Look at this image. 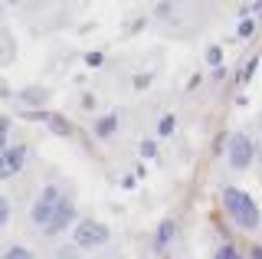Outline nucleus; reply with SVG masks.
Wrapping results in <instances>:
<instances>
[{"mask_svg":"<svg viewBox=\"0 0 262 259\" xmlns=\"http://www.w3.org/2000/svg\"><path fill=\"white\" fill-rule=\"evenodd\" d=\"M226 158H229V167H236V171H246V167L252 164V158H256V148H252V138L246 132H233L226 138Z\"/></svg>","mask_w":262,"mask_h":259,"instance_id":"3","label":"nucleus"},{"mask_svg":"<svg viewBox=\"0 0 262 259\" xmlns=\"http://www.w3.org/2000/svg\"><path fill=\"white\" fill-rule=\"evenodd\" d=\"M207 62H210L213 69L223 66V50H220V46H210V50H207Z\"/></svg>","mask_w":262,"mask_h":259,"instance_id":"15","label":"nucleus"},{"mask_svg":"<svg viewBox=\"0 0 262 259\" xmlns=\"http://www.w3.org/2000/svg\"><path fill=\"white\" fill-rule=\"evenodd\" d=\"M23 99H27L30 105H39V102L46 99V92H43V89H27V92H23Z\"/></svg>","mask_w":262,"mask_h":259,"instance_id":"16","label":"nucleus"},{"mask_svg":"<svg viewBox=\"0 0 262 259\" xmlns=\"http://www.w3.org/2000/svg\"><path fill=\"white\" fill-rule=\"evenodd\" d=\"M0 259H33V249H27V246H10V249H4V253H0Z\"/></svg>","mask_w":262,"mask_h":259,"instance_id":"10","label":"nucleus"},{"mask_svg":"<svg viewBox=\"0 0 262 259\" xmlns=\"http://www.w3.org/2000/svg\"><path fill=\"white\" fill-rule=\"evenodd\" d=\"M72 220H76V207H72V200H59V207H56V213L49 217V223L43 226L46 236H59V233L66 230V226H72Z\"/></svg>","mask_w":262,"mask_h":259,"instance_id":"6","label":"nucleus"},{"mask_svg":"<svg viewBox=\"0 0 262 259\" xmlns=\"http://www.w3.org/2000/svg\"><path fill=\"white\" fill-rule=\"evenodd\" d=\"M151 85V72H141V76L135 79V89H147Z\"/></svg>","mask_w":262,"mask_h":259,"instance_id":"21","label":"nucleus"},{"mask_svg":"<svg viewBox=\"0 0 262 259\" xmlns=\"http://www.w3.org/2000/svg\"><path fill=\"white\" fill-rule=\"evenodd\" d=\"M174 236H177V220H161L158 223V233H154V253H164V249L174 243Z\"/></svg>","mask_w":262,"mask_h":259,"instance_id":"7","label":"nucleus"},{"mask_svg":"<svg viewBox=\"0 0 262 259\" xmlns=\"http://www.w3.org/2000/svg\"><path fill=\"white\" fill-rule=\"evenodd\" d=\"M141 158H158V144H154L151 138L141 141Z\"/></svg>","mask_w":262,"mask_h":259,"instance_id":"19","label":"nucleus"},{"mask_svg":"<svg viewBox=\"0 0 262 259\" xmlns=\"http://www.w3.org/2000/svg\"><path fill=\"white\" fill-rule=\"evenodd\" d=\"M95 105H98L95 95H82V109H95Z\"/></svg>","mask_w":262,"mask_h":259,"instance_id":"22","label":"nucleus"},{"mask_svg":"<svg viewBox=\"0 0 262 259\" xmlns=\"http://www.w3.org/2000/svg\"><path fill=\"white\" fill-rule=\"evenodd\" d=\"M59 190L49 184V187H43V193L36 197V204H33V210H30V217H33V223H39V226H46L49 223V217L56 213V207H59Z\"/></svg>","mask_w":262,"mask_h":259,"instance_id":"5","label":"nucleus"},{"mask_svg":"<svg viewBox=\"0 0 262 259\" xmlns=\"http://www.w3.org/2000/svg\"><path fill=\"white\" fill-rule=\"evenodd\" d=\"M115 132H118V115H112V112L95 121V138H112Z\"/></svg>","mask_w":262,"mask_h":259,"instance_id":"8","label":"nucleus"},{"mask_svg":"<svg viewBox=\"0 0 262 259\" xmlns=\"http://www.w3.org/2000/svg\"><path fill=\"white\" fill-rule=\"evenodd\" d=\"M121 187L131 190V187H135V177H131V174H128V177H121Z\"/></svg>","mask_w":262,"mask_h":259,"instance_id":"24","label":"nucleus"},{"mask_svg":"<svg viewBox=\"0 0 262 259\" xmlns=\"http://www.w3.org/2000/svg\"><path fill=\"white\" fill-rule=\"evenodd\" d=\"M259 125H262V115H259Z\"/></svg>","mask_w":262,"mask_h":259,"instance_id":"27","label":"nucleus"},{"mask_svg":"<svg viewBox=\"0 0 262 259\" xmlns=\"http://www.w3.org/2000/svg\"><path fill=\"white\" fill-rule=\"evenodd\" d=\"M108 226L98 223V220H79L72 226V243H76L79 249H95V246H105L108 243Z\"/></svg>","mask_w":262,"mask_h":259,"instance_id":"2","label":"nucleus"},{"mask_svg":"<svg viewBox=\"0 0 262 259\" xmlns=\"http://www.w3.org/2000/svg\"><path fill=\"white\" fill-rule=\"evenodd\" d=\"M256 13H259V20H262V4H259V7H256Z\"/></svg>","mask_w":262,"mask_h":259,"instance_id":"25","label":"nucleus"},{"mask_svg":"<svg viewBox=\"0 0 262 259\" xmlns=\"http://www.w3.org/2000/svg\"><path fill=\"white\" fill-rule=\"evenodd\" d=\"M223 210L229 213V220H233L236 226H243V230H256V226L262 223L256 200H252L246 190H239V187H223Z\"/></svg>","mask_w":262,"mask_h":259,"instance_id":"1","label":"nucleus"},{"mask_svg":"<svg viewBox=\"0 0 262 259\" xmlns=\"http://www.w3.org/2000/svg\"><path fill=\"white\" fill-rule=\"evenodd\" d=\"M30 158V148L27 144H10V148L0 155V181H10L23 171V164H27Z\"/></svg>","mask_w":262,"mask_h":259,"instance_id":"4","label":"nucleus"},{"mask_svg":"<svg viewBox=\"0 0 262 259\" xmlns=\"http://www.w3.org/2000/svg\"><path fill=\"white\" fill-rule=\"evenodd\" d=\"M256 69H259V56H252V59L246 62V69H243L239 82H243V85H249V82H252V76H256Z\"/></svg>","mask_w":262,"mask_h":259,"instance_id":"12","label":"nucleus"},{"mask_svg":"<svg viewBox=\"0 0 262 259\" xmlns=\"http://www.w3.org/2000/svg\"><path fill=\"white\" fill-rule=\"evenodd\" d=\"M85 62L95 69V66H102V62H105V56H102V53H89V56H85Z\"/></svg>","mask_w":262,"mask_h":259,"instance_id":"20","label":"nucleus"},{"mask_svg":"<svg viewBox=\"0 0 262 259\" xmlns=\"http://www.w3.org/2000/svg\"><path fill=\"white\" fill-rule=\"evenodd\" d=\"M174 128H177V118H174V115H164V118L158 121V135H161V138L174 135Z\"/></svg>","mask_w":262,"mask_h":259,"instance_id":"11","label":"nucleus"},{"mask_svg":"<svg viewBox=\"0 0 262 259\" xmlns=\"http://www.w3.org/2000/svg\"><path fill=\"white\" fill-rule=\"evenodd\" d=\"M7 135H10V118L0 115V155L7 151Z\"/></svg>","mask_w":262,"mask_h":259,"instance_id":"14","label":"nucleus"},{"mask_svg":"<svg viewBox=\"0 0 262 259\" xmlns=\"http://www.w3.org/2000/svg\"><path fill=\"white\" fill-rule=\"evenodd\" d=\"M216 259H243V256L236 253V246H229V243H226V246L216 249Z\"/></svg>","mask_w":262,"mask_h":259,"instance_id":"18","label":"nucleus"},{"mask_svg":"<svg viewBox=\"0 0 262 259\" xmlns=\"http://www.w3.org/2000/svg\"><path fill=\"white\" fill-rule=\"evenodd\" d=\"M256 23H259V20H249V17H246V20L239 23V30H236V36H239V39H249L252 33H256Z\"/></svg>","mask_w":262,"mask_h":259,"instance_id":"13","label":"nucleus"},{"mask_svg":"<svg viewBox=\"0 0 262 259\" xmlns=\"http://www.w3.org/2000/svg\"><path fill=\"white\" fill-rule=\"evenodd\" d=\"M252 4H256V7H259V4H262V0H252Z\"/></svg>","mask_w":262,"mask_h":259,"instance_id":"26","label":"nucleus"},{"mask_svg":"<svg viewBox=\"0 0 262 259\" xmlns=\"http://www.w3.org/2000/svg\"><path fill=\"white\" fill-rule=\"evenodd\" d=\"M7 223H10V200L0 197V230H4Z\"/></svg>","mask_w":262,"mask_h":259,"instance_id":"17","label":"nucleus"},{"mask_svg":"<svg viewBox=\"0 0 262 259\" xmlns=\"http://www.w3.org/2000/svg\"><path fill=\"white\" fill-rule=\"evenodd\" d=\"M46 125L53 128L59 138H69L72 135V125H69V118H62V115H56V112H49V118H46Z\"/></svg>","mask_w":262,"mask_h":259,"instance_id":"9","label":"nucleus"},{"mask_svg":"<svg viewBox=\"0 0 262 259\" xmlns=\"http://www.w3.org/2000/svg\"><path fill=\"white\" fill-rule=\"evenodd\" d=\"M249 259H262V246H259V243H256V246L249 249Z\"/></svg>","mask_w":262,"mask_h":259,"instance_id":"23","label":"nucleus"}]
</instances>
